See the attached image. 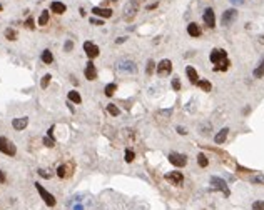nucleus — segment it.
I'll return each mask as SVG.
<instances>
[{"mask_svg": "<svg viewBox=\"0 0 264 210\" xmlns=\"http://www.w3.org/2000/svg\"><path fill=\"white\" fill-rule=\"evenodd\" d=\"M35 188H37V192L40 193V197H42V200H43V202H45V203H47V205H49V207H53V205H55V203H57L55 197H53L52 193H49V192H47V190L43 188V187L40 185V183H35Z\"/></svg>", "mask_w": 264, "mask_h": 210, "instance_id": "4", "label": "nucleus"}, {"mask_svg": "<svg viewBox=\"0 0 264 210\" xmlns=\"http://www.w3.org/2000/svg\"><path fill=\"white\" fill-rule=\"evenodd\" d=\"M124 157H125V162H127V163H130V162L134 160V157H135V155H134V152H132V150H129V148H127V150H125V155H124Z\"/></svg>", "mask_w": 264, "mask_h": 210, "instance_id": "36", "label": "nucleus"}, {"mask_svg": "<svg viewBox=\"0 0 264 210\" xmlns=\"http://www.w3.org/2000/svg\"><path fill=\"white\" fill-rule=\"evenodd\" d=\"M166 180L170 182L172 185H180L184 182V175H182V172H169V173H166Z\"/></svg>", "mask_w": 264, "mask_h": 210, "instance_id": "10", "label": "nucleus"}, {"mask_svg": "<svg viewBox=\"0 0 264 210\" xmlns=\"http://www.w3.org/2000/svg\"><path fill=\"white\" fill-rule=\"evenodd\" d=\"M154 68H156L154 60H149V62H147V67H146V73H147V75H150V73L154 72Z\"/></svg>", "mask_w": 264, "mask_h": 210, "instance_id": "33", "label": "nucleus"}, {"mask_svg": "<svg viewBox=\"0 0 264 210\" xmlns=\"http://www.w3.org/2000/svg\"><path fill=\"white\" fill-rule=\"evenodd\" d=\"M0 10H2V5H0Z\"/></svg>", "mask_w": 264, "mask_h": 210, "instance_id": "47", "label": "nucleus"}, {"mask_svg": "<svg viewBox=\"0 0 264 210\" xmlns=\"http://www.w3.org/2000/svg\"><path fill=\"white\" fill-rule=\"evenodd\" d=\"M202 18H204V22H206L207 27H211V28H214V27H216V15H214V10L211 8V7L204 10Z\"/></svg>", "mask_w": 264, "mask_h": 210, "instance_id": "11", "label": "nucleus"}, {"mask_svg": "<svg viewBox=\"0 0 264 210\" xmlns=\"http://www.w3.org/2000/svg\"><path fill=\"white\" fill-rule=\"evenodd\" d=\"M252 210H264V200H256L252 203Z\"/></svg>", "mask_w": 264, "mask_h": 210, "instance_id": "34", "label": "nucleus"}, {"mask_svg": "<svg viewBox=\"0 0 264 210\" xmlns=\"http://www.w3.org/2000/svg\"><path fill=\"white\" fill-rule=\"evenodd\" d=\"M262 75H264V58H262V62L259 63V67L254 70V77H256V78H261Z\"/></svg>", "mask_w": 264, "mask_h": 210, "instance_id": "26", "label": "nucleus"}, {"mask_svg": "<svg viewBox=\"0 0 264 210\" xmlns=\"http://www.w3.org/2000/svg\"><path fill=\"white\" fill-rule=\"evenodd\" d=\"M84 73H85V78L87 80H95L97 78V70H95V65L92 63V60H89V62H87Z\"/></svg>", "mask_w": 264, "mask_h": 210, "instance_id": "13", "label": "nucleus"}, {"mask_svg": "<svg viewBox=\"0 0 264 210\" xmlns=\"http://www.w3.org/2000/svg\"><path fill=\"white\" fill-rule=\"evenodd\" d=\"M227 133H229V128H221L219 132L216 133V137H214V142L216 143H224L227 138Z\"/></svg>", "mask_w": 264, "mask_h": 210, "instance_id": "17", "label": "nucleus"}, {"mask_svg": "<svg viewBox=\"0 0 264 210\" xmlns=\"http://www.w3.org/2000/svg\"><path fill=\"white\" fill-rule=\"evenodd\" d=\"M39 175H40V177H43V178H50V173H47L45 170H42V168L39 170Z\"/></svg>", "mask_w": 264, "mask_h": 210, "instance_id": "38", "label": "nucleus"}, {"mask_svg": "<svg viewBox=\"0 0 264 210\" xmlns=\"http://www.w3.org/2000/svg\"><path fill=\"white\" fill-rule=\"evenodd\" d=\"M40 58H42L43 63H52L53 62V55H52V52H50V50H43Z\"/></svg>", "mask_w": 264, "mask_h": 210, "instance_id": "21", "label": "nucleus"}, {"mask_svg": "<svg viewBox=\"0 0 264 210\" xmlns=\"http://www.w3.org/2000/svg\"><path fill=\"white\" fill-rule=\"evenodd\" d=\"M90 23H94V25H104L102 20H97V18H90Z\"/></svg>", "mask_w": 264, "mask_h": 210, "instance_id": "39", "label": "nucleus"}, {"mask_svg": "<svg viewBox=\"0 0 264 210\" xmlns=\"http://www.w3.org/2000/svg\"><path fill=\"white\" fill-rule=\"evenodd\" d=\"M187 33H189L190 37H201V28H199V25L197 23H189L187 25Z\"/></svg>", "mask_w": 264, "mask_h": 210, "instance_id": "19", "label": "nucleus"}, {"mask_svg": "<svg viewBox=\"0 0 264 210\" xmlns=\"http://www.w3.org/2000/svg\"><path fill=\"white\" fill-rule=\"evenodd\" d=\"M69 100H70V102H74V103H80V102H82V97H80L79 92L70 90V92H69Z\"/></svg>", "mask_w": 264, "mask_h": 210, "instance_id": "20", "label": "nucleus"}, {"mask_svg": "<svg viewBox=\"0 0 264 210\" xmlns=\"http://www.w3.org/2000/svg\"><path fill=\"white\" fill-rule=\"evenodd\" d=\"M139 12V0H129L124 7V20L125 22H130L134 20V17Z\"/></svg>", "mask_w": 264, "mask_h": 210, "instance_id": "1", "label": "nucleus"}, {"mask_svg": "<svg viewBox=\"0 0 264 210\" xmlns=\"http://www.w3.org/2000/svg\"><path fill=\"white\" fill-rule=\"evenodd\" d=\"M50 78H52V75H50V73H47V75H43V77H42V80H40V87H42L43 90H45L47 87H49Z\"/></svg>", "mask_w": 264, "mask_h": 210, "instance_id": "28", "label": "nucleus"}, {"mask_svg": "<svg viewBox=\"0 0 264 210\" xmlns=\"http://www.w3.org/2000/svg\"><path fill=\"white\" fill-rule=\"evenodd\" d=\"M125 42V37H119V38L115 40V43H124Z\"/></svg>", "mask_w": 264, "mask_h": 210, "instance_id": "43", "label": "nucleus"}, {"mask_svg": "<svg viewBox=\"0 0 264 210\" xmlns=\"http://www.w3.org/2000/svg\"><path fill=\"white\" fill-rule=\"evenodd\" d=\"M211 185H212L214 188H217V190H222V193H224L226 197H229V195H231L229 187H227L226 180H222L221 177H211Z\"/></svg>", "mask_w": 264, "mask_h": 210, "instance_id": "6", "label": "nucleus"}, {"mask_svg": "<svg viewBox=\"0 0 264 210\" xmlns=\"http://www.w3.org/2000/svg\"><path fill=\"white\" fill-rule=\"evenodd\" d=\"M197 163H199V167L206 168V167L209 165V160H207V157L204 155V153H199V155H197Z\"/></svg>", "mask_w": 264, "mask_h": 210, "instance_id": "23", "label": "nucleus"}, {"mask_svg": "<svg viewBox=\"0 0 264 210\" xmlns=\"http://www.w3.org/2000/svg\"><path fill=\"white\" fill-rule=\"evenodd\" d=\"M186 73H187V77H189V82L190 83H196L197 85V82H199V75H197V72H196V68H192V67H186Z\"/></svg>", "mask_w": 264, "mask_h": 210, "instance_id": "16", "label": "nucleus"}, {"mask_svg": "<svg viewBox=\"0 0 264 210\" xmlns=\"http://www.w3.org/2000/svg\"><path fill=\"white\" fill-rule=\"evenodd\" d=\"M229 2L232 3V5H242V3H244V0H229Z\"/></svg>", "mask_w": 264, "mask_h": 210, "instance_id": "41", "label": "nucleus"}, {"mask_svg": "<svg viewBox=\"0 0 264 210\" xmlns=\"http://www.w3.org/2000/svg\"><path fill=\"white\" fill-rule=\"evenodd\" d=\"M0 182H5V173L0 170Z\"/></svg>", "mask_w": 264, "mask_h": 210, "instance_id": "44", "label": "nucleus"}, {"mask_svg": "<svg viewBox=\"0 0 264 210\" xmlns=\"http://www.w3.org/2000/svg\"><path fill=\"white\" fill-rule=\"evenodd\" d=\"M169 162L172 163V165H176V167H186L187 165V157L184 155V153H177V152H172V153H169Z\"/></svg>", "mask_w": 264, "mask_h": 210, "instance_id": "7", "label": "nucleus"}, {"mask_svg": "<svg viewBox=\"0 0 264 210\" xmlns=\"http://www.w3.org/2000/svg\"><path fill=\"white\" fill-rule=\"evenodd\" d=\"M27 125H29V118H27V117H19V118L12 120V127L15 130H23Z\"/></svg>", "mask_w": 264, "mask_h": 210, "instance_id": "14", "label": "nucleus"}, {"mask_svg": "<svg viewBox=\"0 0 264 210\" xmlns=\"http://www.w3.org/2000/svg\"><path fill=\"white\" fill-rule=\"evenodd\" d=\"M5 37H7L9 40H17V32H15L13 28H7V30H5Z\"/></svg>", "mask_w": 264, "mask_h": 210, "instance_id": "30", "label": "nucleus"}, {"mask_svg": "<svg viewBox=\"0 0 264 210\" xmlns=\"http://www.w3.org/2000/svg\"><path fill=\"white\" fill-rule=\"evenodd\" d=\"M50 10H52V12H55V13H59V15H60V13H63V12L67 10V7L63 5L62 2H52V3H50Z\"/></svg>", "mask_w": 264, "mask_h": 210, "instance_id": "18", "label": "nucleus"}, {"mask_svg": "<svg viewBox=\"0 0 264 210\" xmlns=\"http://www.w3.org/2000/svg\"><path fill=\"white\" fill-rule=\"evenodd\" d=\"M57 175H59L60 178H63V177H67V165H60L59 168H57Z\"/></svg>", "mask_w": 264, "mask_h": 210, "instance_id": "31", "label": "nucleus"}, {"mask_svg": "<svg viewBox=\"0 0 264 210\" xmlns=\"http://www.w3.org/2000/svg\"><path fill=\"white\" fill-rule=\"evenodd\" d=\"M177 132H179L180 135H186V133H187V130L184 128V127H177Z\"/></svg>", "mask_w": 264, "mask_h": 210, "instance_id": "42", "label": "nucleus"}, {"mask_svg": "<svg viewBox=\"0 0 264 210\" xmlns=\"http://www.w3.org/2000/svg\"><path fill=\"white\" fill-rule=\"evenodd\" d=\"M197 85H199V88H202L204 92H211V88H212V85H211L209 80H199Z\"/></svg>", "mask_w": 264, "mask_h": 210, "instance_id": "22", "label": "nucleus"}, {"mask_svg": "<svg viewBox=\"0 0 264 210\" xmlns=\"http://www.w3.org/2000/svg\"><path fill=\"white\" fill-rule=\"evenodd\" d=\"M74 210H82V205H75V207H74Z\"/></svg>", "mask_w": 264, "mask_h": 210, "instance_id": "46", "label": "nucleus"}, {"mask_svg": "<svg viewBox=\"0 0 264 210\" xmlns=\"http://www.w3.org/2000/svg\"><path fill=\"white\" fill-rule=\"evenodd\" d=\"M0 152L9 155V157H13L17 153V147L13 145L7 137H0Z\"/></svg>", "mask_w": 264, "mask_h": 210, "instance_id": "3", "label": "nucleus"}, {"mask_svg": "<svg viewBox=\"0 0 264 210\" xmlns=\"http://www.w3.org/2000/svg\"><path fill=\"white\" fill-rule=\"evenodd\" d=\"M43 145L45 147H53L55 145V140H53V137H43Z\"/></svg>", "mask_w": 264, "mask_h": 210, "instance_id": "32", "label": "nucleus"}, {"mask_svg": "<svg viewBox=\"0 0 264 210\" xmlns=\"http://www.w3.org/2000/svg\"><path fill=\"white\" fill-rule=\"evenodd\" d=\"M84 50H85L87 57H89L90 60H92V58H95V57L99 55V52H100V50H99V47H97V45H94L92 42H85V43H84Z\"/></svg>", "mask_w": 264, "mask_h": 210, "instance_id": "12", "label": "nucleus"}, {"mask_svg": "<svg viewBox=\"0 0 264 210\" xmlns=\"http://www.w3.org/2000/svg\"><path fill=\"white\" fill-rule=\"evenodd\" d=\"M107 112H109V113H110V115H114V117H117V115H119V113H120V110H119V108H117V107H115V105H114V103H109V105H107Z\"/></svg>", "mask_w": 264, "mask_h": 210, "instance_id": "29", "label": "nucleus"}, {"mask_svg": "<svg viewBox=\"0 0 264 210\" xmlns=\"http://www.w3.org/2000/svg\"><path fill=\"white\" fill-rule=\"evenodd\" d=\"M115 67H117V70H119V72H124V73H135V72H137L135 62H134V60H130V58H122V60H119Z\"/></svg>", "mask_w": 264, "mask_h": 210, "instance_id": "2", "label": "nucleus"}, {"mask_svg": "<svg viewBox=\"0 0 264 210\" xmlns=\"http://www.w3.org/2000/svg\"><path fill=\"white\" fill-rule=\"evenodd\" d=\"M170 72H172V62L167 60V58L160 60V63L157 65V73H159L160 77H164V75H169Z\"/></svg>", "mask_w": 264, "mask_h": 210, "instance_id": "9", "label": "nucleus"}, {"mask_svg": "<svg viewBox=\"0 0 264 210\" xmlns=\"http://www.w3.org/2000/svg\"><path fill=\"white\" fill-rule=\"evenodd\" d=\"M47 22H49V12L43 10V12L40 13V17H39V25H47Z\"/></svg>", "mask_w": 264, "mask_h": 210, "instance_id": "27", "label": "nucleus"}, {"mask_svg": "<svg viewBox=\"0 0 264 210\" xmlns=\"http://www.w3.org/2000/svg\"><path fill=\"white\" fill-rule=\"evenodd\" d=\"M25 25L29 27V28H33V18H27V22H25Z\"/></svg>", "mask_w": 264, "mask_h": 210, "instance_id": "40", "label": "nucleus"}, {"mask_svg": "<svg viewBox=\"0 0 264 210\" xmlns=\"http://www.w3.org/2000/svg\"><path fill=\"white\" fill-rule=\"evenodd\" d=\"M172 88L176 90V92H179V90H180V80H179V77H174V78H172Z\"/></svg>", "mask_w": 264, "mask_h": 210, "instance_id": "35", "label": "nucleus"}, {"mask_svg": "<svg viewBox=\"0 0 264 210\" xmlns=\"http://www.w3.org/2000/svg\"><path fill=\"white\" fill-rule=\"evenodd\" d=\"M249 180H251L252 183H256V185H264V175H262V173H257V175H252Z\"/></svg>", "mask_w": 264, "mask_h": 210, "instance_id": "25", "label": "nucleus"}, {"mask_svg": "<svg viewBox=\"0 0 264 210\" xmlns=\"http://www.w3.org/2000/svg\"><path fill=\"white\" fill-rule=\"evenodd\" d=\"M209 58H211V62H212L214 65H219V63H222L224 60H227V52L222 50V48H214L212 52H211Z\"/></svg>", "mask_w": 264, "mask_h": 210, "instance_id": "5", "label": "nucleus"}, {"mask_svg": "<svg viewBox=\"0 0 264 210\" xmlns=\"http://www.w3.org/2000/svg\"><path fill=\"white\" fill-rule=\"evenodd\" d=\"M92 13H94V15H99V17H104V18L112 17V10H110V8H100V7H94Z\"/></svg>", "mask_w": 264, "mask_h": 210, "instance_id": "15", "label": "nucleus"}, {"mask_svg": "<svg viewBox=\"0 0 264 210\" xmlns=\"http://www.w3.org/2000/svg\"><path fill=\"white\" fill-rule=\"evenodd\" d=\"M236 18H237V10L236 8H227L226 12L222 13V17H221V23H222L224 27H227V25H231Z\"/></svg>", "mask_w": 264, "mask_h": 210, "instance_id": "8", "label": "nucleus"}, {"mask_svg": "<svg viewBox=\"0 0 264 210\" xmlns=\"http://www.w3.org/2000/svg\"><path fill=\"white\" fill-rule=\"evenodd\" d=\"M157 7V3H152V5H147V10H152V8H156Z\"/></svg>", "mask_w": 264, "mask_h": 210, "instance_id": "45", "label": "nucleus"}, {"mask_svg": "<svg viewBox=\"0 0 264 210\" xmlns=\"http://www.w3.org/2000/svg\"><path fill=\"white\" fill-rule=\"evenodd\" d=\"M115 90H117V85H115V83H107V85H105V90H104V92H105V95H107V97H112L114 93H115Z\"/></svg>", "mask_w": 264, "mask_h": 210, "instance_id": "24", "label": "nucleus"}, {"mask_svg": "<svg viewBox=\"0 0 264 210\" xmlns=\"http://www.w3.org/2000/svg\"><path fill=\"white\" fill-rule=\"evenodd\" d=\"M72 48H74V42L72 40H67L65 45H63V52H70Z\"/></svg>", "mask_w": 264, "mask_h": 210, "instance_id": "37", "label": "nucleus"}, {"mask_svg": "<svg viewBox=\"0 0 264 210\" xmlns=\"http://www.w3.org/2000/svg\"><path fill=\"white\" fill-rule=\"evenodd\" d=\"M114 2H115V0H114Z\"/></svg>", "mask_w": 264, "mask_h": 210, "instance_id": "48", "label": "nucleus"}]
</instances>
